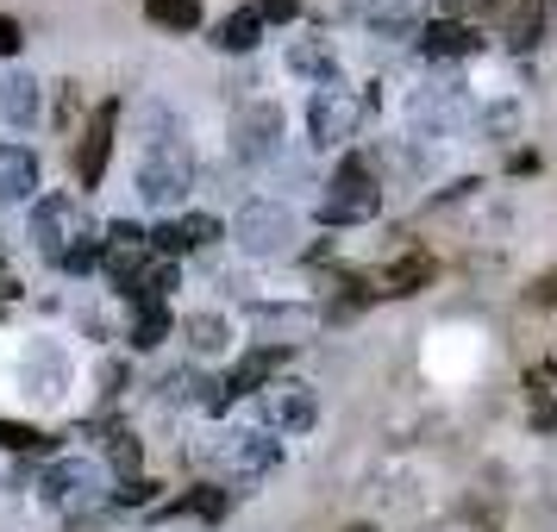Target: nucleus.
Returning a JSON list of instances; mask_svg holds the SVG:
<instances>
[{
  "label": "nucleus",
  "mask_w": 557,
  "mask_h": 532,
  "mask_svg": "<svg viewBox=\"0 0 557 532\" xmlns=\"http://www.w3.org/2000/svg\"><path fill=\"white\" fill-rule=\"evenodd\" d=\"M38 502L51 507V514H63L70 527H101V520H113V502L101 495V470L88 457H57V463H45Z\"/></svg>",
  "instance_id": "nucleus-1"
},
{
  "label": "nucleus",
  "mask_w": 557,
  "mask_h": 532,
  "mask_svg": "<svg viewBox=\"0 0 557 532\" xmlns=\"http://www.w3.org/2000/svg\"><path fill=\"white\" fill-rule=\"evenodd\" d=\"M382 213V188H376V170L363 157H345L332 170V188L320 201V226H370Z\"/></svg>",
  "instance_id": "nucleus-2"
},
{
  "label": "nucleus",
  "mask_w": 557,
  "mask_h": 532,
  "mask_svg": "<svg viewBox=\"0 0 557 532\" xmlns=\"http://www.w3.org/2000/svg\"><path fill=\"white\" fill-rule=\"evenodd\" d=\"M188 188H195V157H188V145H145V157H138V195L151 207H182L188 201Z\"/></svg>",
  "instance_id": "nucleus-3"
},
{
  "label": "nucleus",
  "mask_w": 557,
  "mask_h": 532,
  "mask_svg": "<svg viewBox=\"0 0 557 532\" xmlns=\"http://www.w3.org/2000/svg\"><path fill=\"white\" fill-rule=\"evenodd\" d=\"M232 238H238V251H251V257H288V245H295V213L282 201H245L232 213Z\"/></svg>",
  "instance_id": "nucleus-4"
},
{
  "label": "nucleus",
  "mask_w": 557,
  "mask_h": 532,
  "mask_svg": "<svg viewBox=\"0 0 557 532\" xmlns=\"http://www.w3.org/2000/svg\"><path fill=\"white\" fill-rule=\"evenodd\" d=\"M82 232H88V220H82V201L76 195H51V201H38L32 207V251L45 257V263H63V257H70V245H76Z\"/></svg>",
  "instance_id": "nucleus-5"
},
{
  "label": "nucleus",
  "mask_w": 557,
  "mask_h": 532,
  "mask_svg": "<svg viewBox=\"0 0 557 532\" xmlns=\"http://www.w3.org/2000/svg\"><path fill=\"white\" fill-rule=\"evenodd\" d=\"M282 132H288V120H282L276 101H251L238 120H232V157L238 163H270V157L282 151Z\"/></svg>",
  "instance_id": "nucleus-6"
},
{
  "label": "nucleus",
  "mask_w": 557,
  "mask_h": 532,
  "mask_svg": "<svg viewBox=\"0 0 557 532\" xmlns=\"http://www.w3.org/2000/svg\"><path fill=\"white\" fill-rule=\"evenodd\" d=\"M357 120H363V101H357L351 88H338V82L307 101V138H313L320 151H338V145L357 132Z\"/></svg>",
  "instance_id": "nucleus-7"
},
{
  "label": "nucleus",
  "mask_w": 557,
  "mask_h": 532,
  "mask_svg": "<svg viewBox=\"0 0 557 532\" xmlns=\"http://www.w3.org/2000/svg\"><path fill=\"white\" fill-rule=\"evenodd\" d=\"M345 13L376 38H420L426 26V0H345Z\"/></svg>",
  "instance_id": "nucleus-8"
},
{
  "label": "nucleus",
  "mask_w": 557,
  "mask_h": 532,
  "mask_svg": "<svg viewBox=\"0 0 557 532\" xmlns=\"http://www.w3.org/2000/svg\"><path fill=\"white\" fill-rule=\"evenodd\" d=\"M113 132H120V101H101L88 132L76 138V182L82 188H101L107 176V157H113Z\"/></svg>",
  "instance_id": "nucleus-9"
},
{
  "label": "nucleus",
  "mask_w": 557,
  "mask_h": 532,
  "mask_svg": "<svg viewBox=\"0 0 557 532\" xmlns=\"http://www.w3.org/2000/svg\"><path fill=\"white\" fill-rule=\"evenodd\" d=\"M220 463H226L232 477H270L282 463V445L270 438V432H226V445H220Z\"/></svg>",
  "instance_id": "nucleus-10"
},
{
  "label": "nucleus",
  "mask_w": 557,
  "mask_h": 532,
  "mask_svg": "<svg viewBox=\"0 0 557 532\" xmlns=\"http://www.w3.org/2000/svg\"><path fill=\"white\" fill-rule=\"evenodd\" d=\"M263 420L276 432H307L320 420V401H313V388H301V382H276V388H263Z\"/></svg>",
  "instance_id": "nucleus-11"
},
{
  "label": "nucleus",
  "mask_w": 557,
  "mask_h": 532,
  "mask_svg": "<svg viewBox=\"0 0 557 532\" xmlns=\"http://www.w3.org/2000/svg\"><path fill=\"white\" fill-rule=\"evenodd\" d=\"M288 357H295V345H257V351H245L238 363H232V376H226L232 401H238V395H257V388H270V376H276Z\"/></svg>",
  "instance_id": "nucleus-12"
},
{
  "label": "nucleus",
  "mask_w": 557,
  "mask_h": 532,
  "mask_svg": "<svg viewBox=\"0 0 557 532\" xmlns=\"http://www.w3.org/2000/svg\"><path fill=\"white\" fill-rule=\"evenodd\" d=\"M38 107H45V95H38V76L32 70H7L0 76V120L7 126H38Z\"/></svg>",
  "instance_id": "nucleus-13"
},
{
  "label": "nucleus",
  "mask_w": 557,
  "mask_h": 532,
  "mask_svg": "<svg viewBox=\"0 0 557 532\" xmlns=\"http://www.w3.org/2000/svg\"><path fill=\"white\" fill-rule=\"evenodd\" d=\"M552 7L557 0H507V45L527 57L545 45V32H552Z\"/></svg>",
  "instance_id": "nucleus-14"
},
{
  "label": "nucleus",
  "mask_w": 557,
  "mask_h": 532,
  "mask_svg": "<svg viewBox=\"0 0 557 532\" xmlns=\"http://www.w3.org/2000/svg\"><path fill=\"white\" fill-rule=\"evenodd\" d=\"M476 51H482L476 26H457V20H426V26H420V57L457 63V57H476Z\"/></svg>",
  "instance_id": "nucleus-15"
},
{
  "label": "nucleus",
  "mask_w": 557,
  "mask_h": 532,
  "mask_svg": "<svg viewBox=\"0 0 557 532\" xmlns=\"http://www.w3.org/2000/svg\"><path fill=\"white\" fill-rule=\"evenodd\" d=\"M20 382H26V395H38V401H57V395H63V382H70V357L51 351V345H32Z\"/></svg>",
  "instance_id": "nucleus-16"
},
{
  "label": "nucleus",
  "mask_w": 557,
  "mask_h": 532,
  "mask_svg": "<svg viewBox=\"0 0 557 532\" xmlns=\"http://www.w3.org/2000/svg\"><path fill=\"white\" fill-rule=\"evenodd\" d=\"M32 188H38V157L26 145H0V207L32 201Z\"/></svg>",
  "instance_id": "nucleus-17"
},
{
  "label": "nucleus",
  "mask_w": 557,
  "mask_h": 532,
  "mask_svg": "<svg viewBox=\"0 0 557 532\" xmlns=\"http://www.w3.org/2000/svg\"><path fill=\"white\" fill-rule=\"evenodd\" d=\"M432 276H438V263H432L426 251H401L388 270H382L376 295H420V288H432Z\"/></svg>",
  "instance_id": "nucleus-18"
},
{
  "label": "nucleus",
  "mask_w": 557,
  "mask_h": 532,
  "mask_svg": "<svg viewBox=\"0 0 557 532\" xmlns=\"http://www.w3.org/2000/svg\"><path fill=\"white\" fill-rule=\"evenodd\" d=\"M288 70L307 82H320V88H332L338 82V51H332L326 38H295L288 45Z\"/></svg>",
  "instance_id": "nucleus-19"
},
{
  "label": "nucleus",
  "mask_w": 557,
  "mask_h": 532,
  "mask_svg": "<svg viewBox=\"0 0 557 532\" xmlns=\"http://www.w3.org/2000/svg\"><path fill=\"white\" fill-rule=\"evenodd\" d=\"M226 514H232V495L220 482H201V488H188L182 502L163 507V520H226Z\"/></svg>",
  "instance_id": "nucleus-20"
},
{
  "label": "nucleus",
  "mask_w": 557,
  "mask_h": 532,
  "mask_svg": "<svg viewBox=\"0 0 557 532\" xmlns=\"http://www.w3.org/2000/svg\"><path fill=\"white\" fill-rule=\"evenodd\" d=\"M213 45H220V51H232V57L257 51V45H263V20H257L251 7H238V13H226V20L213 26Z\"/></svg>",
  "instance_id": "nucleus-21"
},
{
  "label": "nucleus",
  "mask_w": 557,
  "mask_h": 532,
  "mask_svg": "<svg viewBox=\"0 0 557 532\" xmlns=\"http://www.w3.org/2000/svg\"><path fill=\"white\" fill-rule=\"evenodd\" d=\"M145 20L163 32H201V0H145Z\"/></svg>",
  "instance_id": "nucleus-22"
},
{
  "label": "nucleus",
  "mask_w": 557,
  "mask_h": 532,
  "mask_svg": "<svg viewBox=\"0 0 557 532\" xmlns=\"http://www.w3.org/2000/svg\"><path fill=\"white\" fill-rule=\"evenodd\" d=\"M107 463L120 470V482H126V477H145V445H138V432L107 426Z\"/></svg>",
  "instance_id": "nucleus-23"
},
{
  "label": "nucleus",
  "mask_w": 557,
  "mask_h": 532,
  "mask_svg": "<svg viewBox=\"0 0 557 532\" xmlns=\"http://www.w3.org/2000/svg\"><path fill=\"white\" fill-rule=\"evenodd\" d=\"M132 351H157L163 338H170V307L163 301H151V307H138V320H132Z\"/></svg>",
  "instance_id": "nucleus-24"
},
{
  "label": "nucleus",
  "mask_w": 557,
  "mask_h": 532,
  "mask_svg": "<svg viewBox=\"0 0 557 532\" xmlns=\"http://www.w3.org/2000/svg\"><path fill=\"white\" fill-rule=\"evenodd\" d=\"M226 320H220V313H195V320H188V345H195V351L201 357H220L226 351Z\"/></svg>",
  "instance_id": "nucleus-25"
},
{
  "label": "nucleus",
  "mask_w": 557,
  "mask_h": 532,
  "mask_svg": "<svg viewBox=\"0 0 557 532\" xmlns=\"http://www.w3.org/2000/svg\"><path fill=\"white\" fill-rule=\"evenodd\" d=\"M101 257H107L101 232H82L76 245H70V257H63L57 270H70V276H95V270H101Z\"/></svg>",
  "instance_id": "nucleus-26"
},
{
  "label": "nucleus",
  "mask_w": 557,
  "mask_h": 532,
  "mask_svg": "<svg viewBox=\"0 0 557 532\" xmlns=\"http://www.w3.org/2000/svg\"><path fill=\"white\" fill-rule=\"evenodd\" d=\"M0 451H51V438L26 420H0Z\"/></svg>",
  "instance_id": "nucleus-27"
},
{
  "label": "nucleus",
  "mask_w": 557,
  "mask_h": 532,
  "mask_svg": "<svg viewBox=\"0 0 557 532\" xmlns=\"http://www.w3.org/2000/svg\"><path fill=\"white\" fill-rule=\"evenodd\" d=\"M527 395L539 407H552V395H557V357H545V363H532V370H527Z\"/></svg>",
  "instance_id": "nucleus-28"
},
{
  "label": "nucleus",
  "mask_w": 557,
  "mask_h": 532,
  "mask_svg": "<svg viewBox=\"0 0 557 532\" xmlns=\"http://www.w3.org/2000/svg\"><path fill=\"white\" fill-rule=\"evenodd\" d=\"M101 245H107V251H151V245H145V226H138V220H113Z\"/></svg>",
  "instance_id": "nucleus-29"
},
{
  "label": "nucleus",
  "mask_w": 557,
  "mask_h": 532,
  "mask_svg": "<svg viewBox=\"0 0 557 532\" xmlns=\"http://www.w3.org/2000/svg\"><path fill=\"white\" fill-rule=\"evenodd\" d=\"M195 388H201V376H195V370H170V376H163V388H157V401L182 407V401H195Z\"/></svg>",
  "instance_id": "nucleus-30"
},
{
  "label": "nucleus",
  "mask_w": 557,
  "mask_h": 532,
  "mask_svg": "<svg viewBox=\"0 0 557 532\" xmlns=\"http://www.w3.org/2000/svg\"><path fill=\"white\" fill-rule=\"evenodd\" d=\"M176 226H182V238H188V251H201V245L220 238V220H213V213H188V220H176Z\"/></svg>",
  "instance_id": "nucleus-31"
},
{
  "label": "nucleus",
  "mask_w": 557,
  "mask_h": 532,
  "mask_svg": "<svg viewBox=\"0 0 557 532\" xmlns=\"http://www.w3.org/2000/svg\"><path fill=\"white\" fill-rule=\"evenodd\" d=\"M145 502H157V482L151 477H126L120 488H113V507H145Z\"/></svg>",
  "instance_id": "nucleus-32"
},
{
  "label": "nucleus",
  "mask_w": 557,
  "mask_h": 532,
  "mask_svg": "<svg viewBox=\"0 0 557 532\" xmlns=\"http://www.w3.org/2000/svg\"><path fill=\"white\" fill-rule=\"evenodd\" d=\"M195 401H201V413H226V407H232L226 376H201V388H195Z\"/></svg>",
  "instance_id": "nucleus-33"
},
{
  "label": "nucleus",
  "mask_w": 557,
  "mask_h": 532,
  "mask_svg": "<svg viewBox=\"0 0 557 532\" xmlns=\"http://www.w3.org/2000/svg\"><path fill=\"white\" fill-rule=\"evenodd\" d=\"M251 13L263 26H288V20H301V0H257Z\"/></svg>",
  "instance_id": "nucleus-34"
},
{
  "label": "nucleus",
  "mask_w": 557,
  "mask_h": 532,
  "mask_svg": "<svg viewBox=\"0 0 557 532\" xmlns=\"http://www.w3.org/2000/svg\"><path fill=\"white\" fill-rule=\"evenodd\" d=\"M445 7V20H457V26H470V20H482V13H495L502 0H438Z\"/></svg>",
  "instance_id": "nucleus-35"
},
{
  "label": "nucleus",
  "mask_w": 557,
  "mask_h": 532,
  "mask_svg": "<svg viewBox=\"0 0 557 532\" xmlns=\"http://www.w3.org/2000/svg\"><path fill=\"white\" fill-rule=\"evenodd\" d=\"M513 132H520V101L488 107V138H513Z\"/></svg>",
  "instance_id": "nucleus-36"
},
{
  "label": "nucleus",
  "mask_w": 557,
  "mask_h": 532,
  "mask_svg": "<svg viewBox=\"0 0 557 532\" xmlns=\"http://www.w3.org/2000/svg\"><path fill=\"white\" fill-rule=\"evenodd\" d=\"M527 307H557V270H545V276L527 288Z\"/></svg>",
  "instance_id": "nucleus-37"
},
{
  "label": "nucleus",
  "mask_w": 557,
  "mask_h": 532,
  "mask_svg": "<svg viewBox=\"0 0 557 532\" xmlns=\"http://www.w3.org/2000/svg\"><path fill=\"white\" fill-rule=\"evenodd\" d=\"M20 45H26L20 20H13V13H0V57H20Z\"/></svg>",
  "instance_id": "nucleus-38"
},
{
  "label": "nucleus",
  "mask_w": 557,
  "mask_h": 532,
  "mask_svg": "<svg viewBox=\"0 0 557 532\" xmlns=\"http://www.w3.org/2000/svg\"><path fill=\"white\" fill-rule=\"evenodd\" d=\"M345 532H376V527H345Z\"/></svg>",
  "instance_id": "nucleus-39"
}]
</instances>
